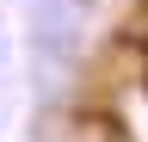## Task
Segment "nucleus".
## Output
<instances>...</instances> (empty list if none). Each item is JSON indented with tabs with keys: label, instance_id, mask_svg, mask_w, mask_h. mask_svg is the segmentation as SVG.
<instances>
[]
</instances>
